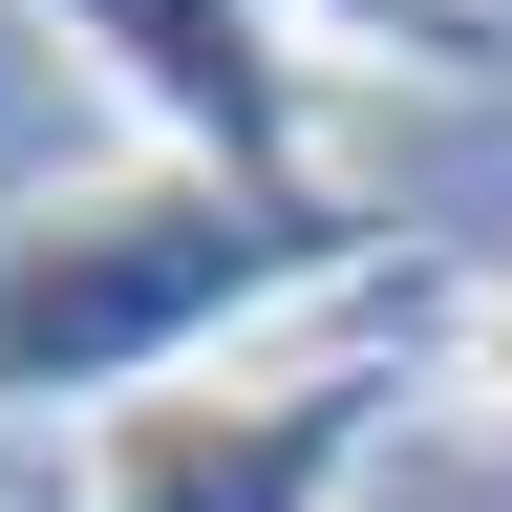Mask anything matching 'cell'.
Returning a JSON list of instances; mask_svg holds the SVG:
<instances>
[{"instance_id": "cell-1", "label": "cell", "mask_w": 512, "mask_h": 512, "mask_svg": "<svg viewBox=\"0 0 512 512\" xmlns=\"http://www.w3.org/2000/svg\"><path fill=\"white\" fill-rule=\"evenodd\" d=\"M384 256L363 192H235L192 150H107V171H43L0 192V406L64 427V406H150V384H214L256 363L278 299H342Z\"/></svg>"}, {"instance_id": "cell-2", "label": "cell", "mask_w": 512, "mask_h": 512, "mask_svg": "<svg viewBox=\"0 0 512 512\" xmlns=\"http://www.w3.org/2000/svg\"><path fill=\"white\" fill-rule=\"evenodd\" d=\"M427 406V363H214V384H150V406L86 427V512H342L363 448Z\"/></svg>"}, {"instance_id": "cell-3", "label": "cell", "mask_w": 512, "mask_h": 512, "mask_svg": "<svg viewBox=\"0 0 512 512\" xmlns=\"http://www.w3.org/2000/svg\"><path fill=\"white\" fill-rule=\"evenodd\" d=\"M22 22H64V64L128 86V150H192L235 192H342L320 171V86L342 64L299 43V0H22Z\"/></svg>"}, {"instance_id": "cell-4", "label": "cell", "mask_w": 512, "mask_h": 512, "mask_svg": "<svg viewBox=\"0 0 512 512\" xmlns=\"http://www.w3.org/2000/svg\"><path fill=\"white\" fill-rule=\"evenodd\" d=\"M320 64H427V86H470V64H512V0H299Z\"/></svg>"}, {"instance_id": "cell-5", "label": "cell", "mask_w": 512, "mask_h": 512, "mask_svg": "<svg viewBox=\"0 0 512 512\" xmlns=\"http://www.w3.org/2000/svg\"><path fill=\"white\" fill-rule=\"evenodd\" d=\"M406 363H427V406H448V427H512V256H470V278L427 299V342H406Z\"/></svg>"}]
</instances>
